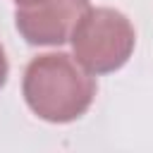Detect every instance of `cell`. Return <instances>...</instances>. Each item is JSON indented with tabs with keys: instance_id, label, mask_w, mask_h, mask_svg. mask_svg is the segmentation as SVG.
<instances>
[{
	"instance_id": "obj_1",
	"label": "cell",
	"mask_w": 153,
	"mask_h": 153,
	"mask_svg": "<svg viewBox=\"0 0 153 153\" xmlns=\"http://www.w3.org/2000/svg\"><path fill=\"white\" fill-rule=\"evenodd\" d=\"M96 91L93 74L67 53H43L31 57L22 76L24 103L36 117L53 124H67L86 115Z\"/></svg>"
},
{
	"instance_id": "obj_2",
	"label": "cell",
	"mask_w": 153,
	"mask_h": 153,
	"mask_svg": "<svg viewBox=\"0 0 153 153\" xmlns=\"http://www.w3.org/2000/svg\"><path fill=\"white\" fill-rule=\"evenodd\" d=\"M74 60L93 76L122 69L136 45V31L127 14L115 7H88L72 36Z\"/></svg>"
},
{
	"instance_id": "obj_3",
	"label": "cell",
	"mask_w": 153,
	"mask_h": 153,
	"mask_svg": "<svg viewBox=\"0 0 153 153\" xmlns=\"http://www.w3.org/2000/svg\"><path fill=\"white\" fill-rule=\"evenodd\" d=\"M88 7V0H43L31 7H17L14 26L29 45H62Z\"/></svg>"
},
{
	"instance_id": "obj_4",
	"label": "cell",
	"mask_w": 153,
	"mask_h": 153,
	"mask_svg": "<svg viewBox=\"0 0 153 153\" xmlns=\"http://www.w3.org/2000/svg\"><path fill=\"white\" fill-rule=\"evenodd\" d=\"M7 74H10V62H7L5 48H2V43H0V88L7 84Z\"/></svg>"
},
{
	"instance_id": "obj_5",
	"label": "cell",
	"mask_w": 153,
	"mask_h": 153,
	"mask_svg": "<svg viewBox=\"0 0 153 153\" xmlns=\"http://www.w3.org/2000/svg\"><path fill=\"white\" fill-rule=\"evenodd\" d=\"M17 7H31V5H38V2H43V0H12Z\"/></svg>"
}]
</instances>
